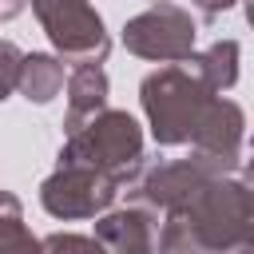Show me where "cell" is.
I'll return each mask as SVG.
<instances>
[{
    "label": "cell",
    "mask_w": 254,
    "mask_h": 254,
    "mask_svg": "<svg viewBox=\"0 0 254 254\" xmlns=\"http://www.w3.org/2000/svg\"><path fill=\"white\" fill-rule=\"evenodd\" d=\"M254 242V202L242 179H210L194 198L167 210L159 222L155 254H226Z\"/></svg>",
    "instance_id": "cell-1"
},
{
    "label": "cell",
    "mask_w": 254,
    "mask_h": 254,
    "mask_svg": "<svg viewBox=\"0 0 254 254\" xmlns=\"http://www.w3.org/2000/svg\"><path fill=\"white\" fill-rule=\"evenodd\" d=\"M60 167H87L115 179L119 187H131L143 171V127L127 111L103 107L67 131V143L60 147Z\"/></svg>",
    "instance_id": "cell-2"
},
{
    "label": "cell",
    "mask_w": 254,
    "mask_h": 254,
    "mask_svg": "<svg viewBox=\"0 0 254 254\" xmlns=\"http://www.w3.org/2000/svg\"><path fill=\"white\" fill-rule=\"evenodd\" d=\"M214 95L218 91H210L187 60L167 64V67L143 75V83H139V103H143V115H147L159 147L190 143V135H194V127H198V119Z\"/></svg>",
    "instance_id": "cell-3"
},
{
    "label": "cell",
    "mask_w": 254,
    "mask_h": 254,
    "mask_svg": "<svg viewBox=\"0 0 254 254\" xmlns=\"http://www.w3.org/2000/svg\"><path fill=\"white\" fill-rule=\"evenodd\" d=\"M40 28L48 32L60 64H103L111 52V36L91 0H28Z\"/></svg>",
    "instance_id": "cell-4"
},
{
    "label": "cell",
    "mask_w": 254,
    "mask_h": 254,
    "mask_svg": "<svg viewBox=\"0 0 254 254\" xmlns=\"http://www.w3.org/2000/svg\"><path fill=\"white\" fill-rule=\"evenodd\" d=\"M222 175H234L230 163L214 159V155H202V151H190L187 159H175V163H159L143 175H135V183L127 187L131 190V202L147 206V210H175L183 206L187 198H194L210 179H222Z\"/></svg>",
    "instance_id": "cell-5"
},
{
    "label": "cell",
    "mask_w": 254,
    "mask_h": 254,
    "mask_svg": "<svg viewBox=\"0 0 254 254\" xmlns=\"http://www.w3.org/2000/svg\"><path fill=\"white\" fill-rule=\"evenodd\" d=\"M194 20L179 4H151L147 12L131 16L123 24V48L139 60L155 64H183L194 52Z\"/></svg>",
    "instance_id": "cell-6"
},
{
    "label": "cell",
    "mask_w": 254,
    "mask_h": 254,
    "mask_svg": "<svg viewBox=\"0 0 254 254\" xmlns=\"http://www.w3.org/2000/svg\"><path fill=\"white\" fill-rule=\"evenodd\" d=\"M119 183L87 171V167H56L44 183H40V206L60 218V222H75V218H95L103 210H111V202L119 198Z\"/></svg>",
    "instance_id": "cell-7"
},
{
    "label": "cell",
    "mask_w": 254,
    "mask_h": 254,
    "mask_svg": "<svg viewBox=\"0 0 254 254\" xmlns=\"http://www.w3.org/2000/svg\"><path fill=\"white\" fill-rule=\"evenodd\" d=\"M242 139H246V115L234 99L226 95H214L190 135V151H202V155H214L222 163H230L234 171L242 167Z\"/></svg>",
    "instance_id": "cell-8"
},
{
    "label": "cell",
    "mask_w": 254,
    "mask_h": 254,
    "mask_svg": "<svg viewBox=\"0 0 254 254\" xmlns=\"http://www.w3.org/2000/svg\"><path fill=\"white\" fill-rule=\"evenodd\" d=\"M107 254H155L159 238V214L131 202L123 210H103L95 214V234H91Z\"/></svg>",
    "instance_id": "cell-9"
},
{
    "label": "cell",
    "mask_w": 254,
    "mask_h": 254,
    "mask_svg": "<svg viewBox=\"0 0 254 254\" xmlns=\"http://www.w3.org/2000/svg\"><path fill=\"white\" fill-rule=\"evenodd\" d=\"M107 95H111V83H107V71L99 64L71 67V75H67V119H64V131L79 127L83 119H91L95 111H103Z\"/></svg>",
    "instance_id": "cell-10"
},
{
    "label": "cell",
    "mask_w": 254,
    "mask_h": 254,
    "mask_svg": "<svg viewBox=\"0 0 254 254\" xmlns=\"http://www.w3.org/2000/svg\"><path fill=\"white\" fill-rule=\"evenodd\" d=\"M16 91L28 103H52L64 91V64L60 56L48 52H32L20 60V75H16Z\"/></svg>",
    "instance_id": "cell-11"
},
{
    "label": "cell",
    "mask_w": 254,
    "mask_h": 254,
    "mask_svg": "<svg viewBox=\"0 0 254 254\" xmlns=\"http://www.w3.org/2000/svg\"><path fill=\"white\" fill-rule=\"evenodd\" d=\"M238 56H242L238 40H214L210 48L190 52L187 64L202 75V83H206L210 91H230V87L238 83Z\"/></svg>",
    "instance_id": "cell-12"
},
{
    "label": "cell",
    "mask_w": 254,
    "mask_h": 254,
    "mask_svg": "<svg viewBox=\"0 0 254 254\" xmlns=\"http://www.w3.org/2000/svg\"><path fill=\"white\" fill-rule=\"evenodd\" d=\"M44 254H107L91 234H71V230H56L48 238H40Z\"/></svg>",
    "instance_id": "cell-13"
},
{
    "label": "cell",
    "mask_w": 254,
    "mask_h": 254,
    "mask_svg": "<svg viewBox=\"0 0 254 254\" xmlns=\"http://www.w3.org/2000/svg\"><path fill=\"white\" fill-rule=\"evenodd\" d=\"M20 60L24 52L12 44V40H0V103L16 91V75H20Z\"/></svg>",
    "instance_id": "cell-14"
},
{
    "label": "cell",
    "mask_w": 254,
    "mask_h": 254,
    "mask_svg": "<svg viewBox=\"0 0 254 254\" xmlns=\"http://www.w3.org/2000/svg\"><path fill=\"white\" fill-rule=\"evenodd\" d=\"M20 230H24V206L12 190H0V246Z\"/></svg>",
    "instance_id": "cell-15"
},
{
    "label": "cell",
    "mask_w": 254,
    "mask_h": 254,
    "mask_svg": "<svg viewBox=\"0 0 254 254\" xmlns=\"http://www.w3.org/2000/svg\"><path fill=\"white\" fill-rule=\"evenodd\" d=\"M0 254H44V250H40V238H32L28 226H24L20 234H12V238L0 246Z\"/></svg>",
    "instance_id": "cell-16"
},
{
    "label": "cell",
    "mask_w": 254,
    "mask_h": 254,
    "mask_svg": "<svg viewBox=\"0 0 254 254\" xmlns=\"http://www.w3.org/2000/svg\"><path fill=\"white\" fill-rule=\"evenodd\" d=\"M190 4L198 8V16H202V20H218V16H222V12H230L238 0H190Z\"/></svg>",
    "instance_id": "cell-17"
},
{
    "label": "cell",
    "mask_w": 254,
    "mask_h": 254,
    "mask_svg": "<svg viewBox=\"0 0 254 254\" xmlns=\"http://www.w3.org/2000/svg\"><path fill=\"white\" fill-rule=\"evenodd\" d=\"M28 8V0H0V24H8V20H16L20 12Z\"/></svg>",
    "instance_id": "cell-18"
},
{
    "label": "cell",
    "mask_w": 254,
    "mask_h": 254,
    "mask_svg": "<svg viewBox=\"0 0 254 254\" xmlns=\"http://www.w3.org/2000/svg\"><path fill=\"white\" fill-rule=\"evenodd\" d=\"M226 254H254V242H242V246H234V250H226Z\"/></svg>",
    "instance_id": "cell-19"
},
{
    "label": "cell",
    "mask_w": 254,
    "mask_h": 254,
    "mask_svg": "<svg viewBox=\"0 0 254 254\" xmlns=\"http://www.w3.org/2000/svg\"><path fill=\"white\" fill-rule=\"evenodd\" d=\"M151 4H167V0H151Z\"/></svg>",
    "instance_id": "cell-20"
}]
</instances>
